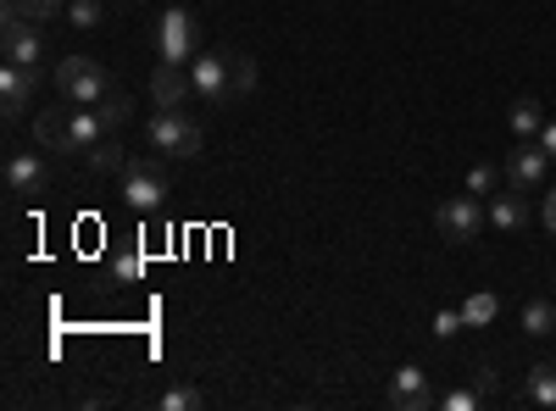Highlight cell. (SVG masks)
I'll use <instances>...</instances> for the list:
<instances>
[{
    "mask_svg": "<svg viewBox=\"0 0 556 411\" xmlns=\"http://www.w3.org/2000/svg\"><path fill=\"white\" fill-rule=\"evenodd\" d=\"M468 195H495V167H468Z\"/></svg>",
    "mask_w": 556,
    "mask_h": 411,
    "instance_id": "obj_25",
    "label": "cell"
},
{
    "mask_svg": "<svg viewBox=\"0 0 556 411\" xmlns=\"http://www.w3.org/2000/svg\"><path fill=\"white\" fill-rule=\"evenodd\" d=\"M390 406L395 411H429V406H440V395H434V384H429L424 368H401L390 378Z\"/></svg>",
    "mask_w": 556,
    "mask_h": 411,
    "instance_id": "obj_10",
    "label": "cell"
},
{
    "mask_svg": "<svg viewBox=\"0 0 556 411\" xmlns=\"http://www.w3.org/2000/svg\"><path fill=\"white\" fill-rule=\"evenodd\" d=\"M523 400L529 406H556V361H540V368H529V378H523Z\"/></svg>",
    "mask_w": 556,
    "mask_h": 411,
    "instance_id": "obj_16",
    "label": "cell"
},
{
    "mask_svg": "<svg viewBox=\"0 0 556 411\" xmlns=\"http://www.w3.org/2000/svg\"><path fill=\"white\" fill-rule=\"evenodd\" d=\"M190 78H195V95L212 101V106H235V51H201L190 62Z\"/></svg>",
    "mask_w": 556,
    "mask_h": 411,
    "instance_id": "obj_4",
    "label": "cell"
},
{
    "mask_svg": "<svg viewBox=\"0 0 556 411\" xmlns=\"http://www.w3.org/2000/svg\"><path fill=\"white\" fill-rule=\"evenodd\" d=\"M479 395H484V389H451V395H440V406H445V411H473Z\"/></svg>",
    "mask_w": 556,
    "mask_h": 411,
    "instance_id": "obj_26",
    "label": "cell"
},
{
    "mask_svg": "<svg viewBox=\"0 0 556 411\" xmlns=\"http://www.w3.org/2000/svg\"><path fill=\"white\" fill-rule=\"evenodd\" d=\"M506 123H513V133L518 140H540V128H545V112H540V101H513V112H506Z\"/></svg>",
    "mask_w": 556,
    "mask_h": 411,
    "instance_id": "obj_17",
    "label": "cell"
},
{
    "mask_svg": "<svg viewBox=\"0 0 556 411\" xmlns=\"http://www.w3.org/2000/svg\"><path fill=\"white\" fill-rule=\"evenodd\" d=\"M545 167H551L545 145H540V140H523L513 156H506V184L529 195V190H540V184H545Z\"/></svg>",
    "mask_w": 556,
    "mask_h": 411,
    "instance_id": "obj_9",
    "label": "cell"
},
{
    "mask_svg": "<svg viewBox=\"0 0 556 411\" xmlns=\"http://www.w3.org/2000/svg\"><path fill=\"white\" fill-rule=\"evenodd\" d=\"M45 151V145H39ZM34 145L28 151H12L7 156V190L12 195H39L45 190V178H51V172H45V156H39Z\"/></svg>",
    "mask_w": 556,
    "mask_h": 411,
    "instance_id": "obj_13",
    "label": "cell"
},
{
    "mask_svg": "<svg viewBox=\"0 0 556 411\" xmlns=\"http://www.w3.org/2000/svg\"><path fill=\"white\" fill-rule=\"evenodd\" d=\"M34 89H39V73H28V67L7 62V67H0V101H7L0 112H7V117L17 123V117L34 106Z\"/></svg>",
    "mask_w": 556,
    "mask_h": 411,
    "instance_id": "obj_12",
    "label": "cell"
},
{
    "mask_svg": "<svg viewBox=\"0 0 556 411\" xmlns=\"http://www.w3.org/2000/svg\"><path fill=\"white\" fill-rule=\"evenodd\" d=\"M434 222H440V234H445L451 245H468V240H479V222H484L479 195H451V201L434 211Z\"/></svg>",
    "mask_w": 556,
    "mask_h": 411,
    "instance_id": "obj_8",
    "label": "cell"
},
{
    "mask_svg": "<svg viewBox=\"0 0 556 411\" xmlns=\"http://www.w3.org/2000/svg\"><path fill=\"white\" fill-rule=\"evenodd\" d=\"M96 112H101V123H106V133H117V128H123V123L134 117V101L123 95V89H112V95H106V101H101Z\"/></svg>",
    "mask_w": 556,
    "mask_h": 411,
    "instance_id": "obj_21",
    "label": "cell"
},
{
    "mask_svg": "<svg viewBox=\"0 0 556 411\" xmlns=\"http://www.w3.org/2000/svg\"><path fill=\"white\" fill-rule=\"evenodd\" d=\"M112 272H117L123 284H139V272H146V261H139V256L128 251V256H117V261H112Z\"/></svg>",
    "mask_w": 556,
    "mask_h": 411,
    "instance_id": "obj_27",
    "label": "cell"
},
{
    "mask_svg": "<svg viewBox=\"0 0 556 411\" xmlns=\"http://www.w3.org/2000/svg\"><path fill=\"white\" fill-rule=\"evenodd\" d=\"M156 44H162V62H184V67H190V62L201 56V28H195V17L184 12V7H167L162 23H156Z\"/></svg>",
    "mask_w": 556,
    "mask_h": 411,
    "instance_id": "obj_6",
    "label": "cell"
},
{
    "mask_svg": "<svg viewBox=\"0 0 556 411\" xmlns=\"http://www.w3.org/2000/svg\"><path fill=\"white\" fill-rule=\"evenodd\" d=\"M56 89L67 106H101L112 95V78L96 56H67V62H56Z\"/></svg>",
    "mask_w": 556,
    "mask_h": 411,
    "instance_id": "obj_3",
    "label": "cell"
},
{
    "mask_svg": "<svg viewBox=\"0 0 556 411\" xmlns=\"http://www.w3.org/2000/svg\"><path fill=\"white\" fill-rule=\"evenodd\" d=\"M34 140L51 151V156H89L101 140H112L101 112H89V106H73V112H39L34 117Z\"/></svg>",
    "mask_w": 556,
    "mask_h": 411,
    "instance_id": "obj_1",
    "label": "cell"
},
{
    "mask_svg": "<svg viewBox=\"0 0 556 411\" xmlns=\"http://www.w3.org/2000/svg\"><path fill=\"white\" fill-rule=\"evenodd\" d=\"M123 206L139 217H156L167 206V178L156 162H128L123 167Z\"/></svg>",
    "mask_w": 556,
    "mask_h": 411,
    "instance_id": "obj_5",
    "label": "cell"
},
{
    "mask_svg": "<svg viewBox=\"0 0 556 411\" xmlns=\"http://www.w3.org/2000/svg\"><path fill=\"white\" fill-rule=\"evenodd\" d=\"M7 17H23V23L45 28V23L67 17V0H7Z\"/></svg>",
    "mask_w": 556,
    "mask_h": 411,
    "instance_id": "obj_15",
    "label": "cell"
},
{
    "mask_svg": "<svg viewBox=\"0 0 556 411\" xmlns=\"http://www.w3.org/2000/svg\"><path fill=\"white\" fill-rule=\"evenodd\" d=\"M523 222H529V201H523V190L506 184V190L490 201V228H501V234H518Z\"/></svg>",
    "mask_w": 556,
    "mask_h": 411,
    "instance_id": "obj_14",
    "label": "cell"
},
{
    "mask_svg": "<svg viewBox=\"0 0 556 411\" xmlns=\"http://www.w3.org/2000/svg\"><path fill=\"white\" fill-rule=\"evenodd\" d=\"M190 95H195L190 67H184V62H156V73H151V101H156V106H184Z\"/></svg>",
    "mask_w": 556,
    "mask_h": 411,
    "instance_id": "obj_11",
    "label": "cell"
},
{
    "mask_svg": "<svg viewBox=\"0 0 556 411\" xmlns=\"http://www.w3.org/2000/svg\"><path fill=\"white\" fill-rule=\"evenodd\" d=\"M0 51H7V62H17V67H28V73L45 67V39H39V28L23 23V17H0Z\"/></svg>",
    "mask_w": 556,
    "mask_h": 411,
    "instance_id": "obj_7",
    "label": "cell"
},
{
    "mask_svg": "<svg viewBox=\"0 0 556 411\" xmlns=\"http://www.w3.org/2000/svg\"><path fill=\"white\" fill-rule=\"evenodd\" d=\"M146 140L162 156H201L206 128H201V117H190L184 106H156V117L146 123Z\"/></svg>",
    "mask_w": 556,
    "mask_h": 411,
    "instance_id": "obj_2",
    "label": "cell"
},
{
    "mask_svg": "<svg viewBox=\"0 0 556 411\" xmlns=\"http://www.w3.org/2000/svg\"><path fill=\"white\" fill-rule=\"evenodd\" d=\"M495 311H501V300L495 295H468V300H462V329H484V323H495Z\"/></svg>",
    "mask_w": 556,
    "mask_h": 411,
    "instance_id": "obj_18",
    "label": "cell"
},
{
    "mask_svg": "<svg viewBox=\"0 0 556 411\" xmlns=\"http://www.w3.org/2000/svg\"><path fill=\"white\" fill-rule=\"evenodd\" d=\"M89 167H96V172H123L128 162H123V145L117 140H101L96 151H89Z\"/></svg>",
    "mask_w": 556,
    "mask_h": 411,
    "instance_id": "obj_22",
    "label": "cell"
},
{
    "mask_svg": "<svg viewBox=\"0 0 556 411\" xmlns=\"http://www.w3.org/2000/svg\"><path fill=\"white\" fill-rule=\"evenodd\" d=\"M540 145H545V156H551V162H556V117H551V123H545V128H540Z\"/></svg>",
    "mask_w": 556,
    "mask_h": 411,
    "instance_id": "obj_29",
    "label": "cell"
},
{
    "mask_svg": "<svg viewBox=\"0 0 556 411\" xmlns=\"http://www.w3.org/2000/svg\"><path fill=\"white\" fill-rule=\"evenodd\" d=\"M201 406H206V395L195 384H167L162 389V411H201Z\"/></svg>",
    "mask_w": 556,
    "mask_h": 411,
    "instance_id": "obj_20",
    "label": "cell"
},
{
    "mask_svg": "<svg viewBox=\"0 0 556 411\" xmlns=\"http://www.w3.org/2000/svg\"><path fill=\"white\" fill-rule=\"evenodd\" d=\"M545 228H551V234H556V190L545 195Z\"/></svg>",
    "mask_w": 556,
    "mask_h": 411,
    "instance_id": "obj_30",
    "label": "cell"
},
{
    "mask_svg": "<svg viewBox=\"0 0 556 411\" xmlns=\"http://www.w3.org/2000/svg\"><path fill=\"white\" fill-rule=\"evenodd\" d=\"M456 329H462V306H456V311H440V317H434V334H440V339H451Z\"/></svg>",
    "mask_w": 556,
    "mask_h": 411,
    "instance_id": "obj_28",
    "label": "cell"
},
{
    "mask_svg": "<svg viewBox=\"0 0 556 411\" xmlns=\"http://www.w3.org/2000/svg\"><path fill=\"white\" fill-rule=\"evenodd\" d=\"M235 95H240V101L256 95V62H251L245 51H235Z\"/></svg>",
    "mask_w": 556,
    "mask_h": 411,
    "instance_id": "obj_24",
    "label": "cell"
},
{
    "mask_svg": "<svg viewBox=\"0 0 556 411\" xmlns=\"http://www.w3.org/2000/svg\"><path fill=\"white\" fill-rule=\"evenodd\" d=\"M101 0H67V23L73 28H101Z\"/></svg>",
    "mask_w": 556,
    "mask_h": 411,
    "instance_id": "obj_23",
    "label": "cell"
},
{
    "mask_svg": "<svg viewBox=\"0 0 556 411\" xmlns=\"http://www.w3.org/2000/svg\"><path fill=\"white\" fill-rule=\"evenodd\" d=\"M523 334H534V339L556 334V306H551V300H529V306H523Z\"/></svg>",
    "mask_w": 556,
    "mask_h": 411,
    "instance_id": "obj_19",
    "label": "cell"
}]
</instances>
